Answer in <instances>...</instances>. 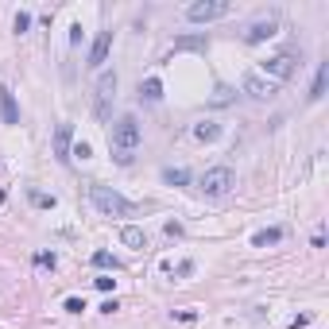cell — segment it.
<instances>
[{
    "instance_id": "6",
    "label": "cell",
    "mask_w": 329,
    "mask_h": 329,
    "mask_svg": "<svg viewBox=\"0 0 329 329\" xmlns=\"http://www.w3.org/2000/svg\"><path fill=\"white\" fill-rule=\"evenodd\" d=\"M244 93L256 97V101H267V97L279 93V85H275L271 78H264V74H248V78H244Z\"/></svg>"
},
{
    "instance_id": "16",
    "label": "cell",
    "mask_w": 329,
    "mask_h": 329,
    "mask_svg": "<svg viewBox=\"0 0 329 329\" xmlns=\"http://www.w3.org/2000/svg\"><path fill=\"white\" fill-rule=\"evenodd\" d=\"M194 136H198V140H217L221 128H217V124H198V128H194Z\"/></svg>"
},
{
    "instance_id": "19",
    "label": "cell",
    "mask_w": 329,
    "mask_h": 329,
    "mask_svg": "<svg viewBox=\"0 0 329 329\" xmlns=\"http://www.w3.org/2000/svg\"><path fill=\"white\" fill-rule=\"evenodd\" d=\"M31 202H35V206H43V209H51V206H55V198H51V194H43V190H31Z\"/></svg>"
},
{
    "instance_id": "25",
    "label": "cell",
    "mask_w": 329,
    "mask_h": 329,
    "mask_svg": "<svg viewBox=\"0 0 329 329\" xmlns=\"http://www.w3.org/2000/svg\"><path fill=\"white\" fill-rule=\"evenodd\" d=\"M112 283H116V279H109V275H101V279H97V290H112Z\"/></svg>"
},
{
    "instance_id": "12",
    "label": "cell",
    "mask_w": 329,
    "mask_h": 329,
    "mask_svg": "<svg viewBox=\"0 0 329 329\" xmlns=\"http://www.w3.org/2000/svg\"><path fill=\"white\" fill-rule=\"evenodd\" d=\"M326 82H329V62H322L318 74H314V85H310V101H322L326 97Z\"/></svg>"
},
{
    "instance_id": "8",
    "label": "cell",
    "mask_w": 329,
    "mask_h": 329,
    "mask_svg": "<svg viewBox=\"0 0 329 329\" xmlns=\"http://www.w3.org/2000/svg\"><path fill=\"white\" fill-rule=\"evenodd\" d=\"M275 31H279V20L267 16V20H256V23L248 27V35H244V39H248V43H264V39H271Z\"/></svg>"
},
{
    "instance_id": "11",
    "label": "cell",
    "mask_w": 329,
    "mask_h": 329,
    "mask_svg": "<svg viewBox=\"0 0 329 329\" xmlns=\"http://www.w3.org/2000/svg\"><path fill=\"white\" fill-rule=\"evenodd\" d=\"M0 116H4V124H20V109H16V97L8 85H0Z\"/></svg>"
},
{
    "instance_id": "14",
    "label": "cell",
    "mask_w": 329,
    "mask_h": 329,
    "mask_svg": "<svg viewBox=\"0 0 329 329\" xmlns=\"http://www.w3.org/2000/svg\"><path fill=\"white\" fill-rule=\"evenodd\" d=\"M279 240H283V228H264V232H256V236H252V244H256V248H267V244H279Z\"/></svg>"
},
{
    "instance_id": "23",
    "label": "cell",
    "mask_w": 329,
    "mask_h": 329,
    "mask_svg": "<svg viewBox=\"0 0 329 329\" xmlns=\"http://www.w3.org/2000/svg\"><path fill=\"white\" fill-rule=\"evenodd\" d=\"M66 310H70V314H82L85 302H82V298H66Z\"/></svg>"
},
{
    "instance_id": "10",
    "label": "cell",
    "mask_w": 329,
    "mask_h": 329,
    "mask_svg": "<svg viewBox=\"0 0 329 329\" xmlns=\"http://www.w3.org/2000/svg\"><path fill=\"white\" fill-rule=\"evenodd\" d=\"M70 140H74V128L70 124H58L55 128V155L62 163H70Z\"/></svg>"
},
{
    "instance_id": "1",
    "label": "cell",
    "mask_w": 329,
    "mask_h": 329,
    "mask_svg": "<svg viewBox=\"0 0 329 329\" xmlns=\"http://www.w3.org/2000/svg\"><path fill=\"white\" fill-rule=\"evenodd\" d=\"M144 144V124L132 116V112H124L116 124H112V151H116V163H128L132 159V151Z\"/></svg>"
},
{
    "instance_id": "22",
    "label": "cell",
    "mask_w": 329,
    "mask_h": 329,
    "mask_svg": "<svg viewBox=\"0 0 329 329\" xmlns=\"http://www.w3.org/2000/svg\"><path fill=\"white\" fill-rule=\"evenodd\" d=\"M35 264H39V267H55V256H51V252H39Z\"/></svg>"
},
{
    "instance_id": "2",
    "label": "cell",
    "mask_w": 329,
    "mask_h": 329,
    "mask_svg": "<svg viewBox=\"0 0 329 329\" xmlns=\"http://www.w3.org/2000/svg\"><path fill=\"white\" fill-rule=\"evenodd\" d=\"M89 198H93V206H97L101 213H109V217H132V209H136L124 194H116V190L101 186V182H93V186H89Z\"/></svg>"
},
{
    "instance_id": "21",
    "label": "cell",
    "mask_w": 329,
    "mask_h": 329,
    "mask_svg": "<svg viewBox=\"0 0 329 329\" xmlns=\"http://www.w3.org/2000/svg\"><path fill=\"white\" fill-rule=\"evenodd\" d=\"M27 27H31V16L20 12V16H16V31H27Z\"/></svg>"
},
{
    "instance_id": "9",
    "label": "cell",
    "mask_w": 329,
    "mask_h": 329,
    "mask_svg": "<svg viewBox=\"0 0 329 329\" xmlns=\"http://www.w3.org/2000/svg\"><path fill=\"white\" fill-rule=\"evenodd\" d=\"M109 47H112V31H101V35H97V43H93V51H89V70H101V66H105Z\"/></svg>"
},
{
    "instance_id": "5",
    "label": "cell",
    "mask_w": 329,
    "mask_h": 329,
    "mask_svg": "<svg viewBox=\"0 0 329 329\" xmlns=\"http://www.w3.org/2000/svg\"><path fill=\"white\" fill-rule=\"evenodd\" d=\"M228 16V4L225 0H202V4H190L186 8V20L190 23H213V20H225Z\"/></svg>"
},
{
    "instance_id": "4",
    "label": "cell",
    "mask_w": 329,
    "mask_h": 329,
    "mask_svg": "<svg viewBox=\"0 0 329 329\" xmlns=\"http://www.w3.org/2000/svg\"><path fill=\"white\" fill-rule=\"evenodd\" d=\"M232 182H236V178H232V170H228V166H209V170L202 174V182H198V186H202V194L221 198V194H228V190H232Z\"/></svg>"
},
{
    "instance_id": "17",
    "label": "cell",
    "mask_w": 329,
    "mask_h": 329,
    "mask_svg": "<svg viewBox=\"0 0 329 329\" xmlns=\"http://www.w3.org/2000/svg\"><path fill=\"white\" fill-rule=\"evenodd\" d=\"M93 264H97V267H112V271H116V256L105 252V248H101V252H93Z\"/></svg>"
},
{
    "instance_id": "7",
    "label": "cell",
    "mask_w": 329,
    "mask_h": 329,
    "mask_svg": "<svg viewBox=\"0 0 329 329\" xmlns=\"http://www.w3.org/2000/svg\"><path fill=\"white\" fill-rule=\"evenodd\" d=\"M112 97H116V74H101V82H97V112L101 116L109 112Z\"/></svg>"
},
{
    "instance_id": "18",
    "label": "cell",
    "mask_w": 329,
    "mask_h": 329,
    "mask_svg": "<svg viewBox=\"0 0 329 329\" xmlns=\"http://www.w3.org/2000/svg\"><path fill=\"white\" fill-rule=\"evenodd\" d=\"M163 178L170 182V186H182V182H190V174H186V170H163Z\"/></svg>"
},
{
    "instance_id": "3",
    "label": "cell",
    "mask_w": 329,
    "mask_h": 329,
    "mask_svg": "<svg viewBox=\"0 0 329 329\" xmlns=\"http://www.w3.org/2000/svg\"><path fill=\"white\" fill-rule=\"evenodd\" d=\"M294 70H298V55H294V51H279V55H271V58H264V62H260V74H264V78H271L275 85H279V82H287Z\"/></svg>"
},
{
    "instance_id": "13",
    "label": "cell",
    "mask_w": 329,
    "mask_h": 329,
    "mask_svg": "<svg viewBox=\"0 0 329 329\" xmlns=\"http://www.w3.org/2000/svg\"><path fill=\"white\" fill-rule=\"evenodd\" d=\"M120 240H124L128 248H144V244H147V236H144V228H136V225H128V228L120 232Z\"/></svg>"
},
{
    "instance_id": "15",
    "label": "cell",
    "mask_w": 329,
    "mask_h": 329,
    "mask_svg": "<svg viewBox=\"0 0 329 329\" xmlns=\"http://www.w3.org/2000/svg\"><path fill=\"white\" fill-rule=\"evenodd\" d=\"M140 97H147V101H159V97H163V82H159V78H147V82L140 85Z\"/></svg>"
},
{
    "instance_id": "24",
    "label": "cell",
    "mask_w": 329,
    "mask_h": 329,
    "mask_svg": "<svg viewBox=\"0 0 329 329\" xmlns=\"http://www.w3.org/2000/svg\"><path fill=\"white\" fill-rule=\"evenodd\" d=\"M70 155H78V159H89V144H78V147H74Z\"/></svg>"
},
{
    "instance_id": "20",
    "label": "cell",
    "mask_w": 329,
    "mask_h": 329,
    "mask_svg": "<svg viewBox=\"0 0 329 329\" xmlns=\"http://www.w3.org/2000/svg\"><path fill=\"white\" fill-rule=\"evenodd\" d=\"M174 47H178V51H194V47H206V39H178Z\"/></svg>"
}]
</instances>
